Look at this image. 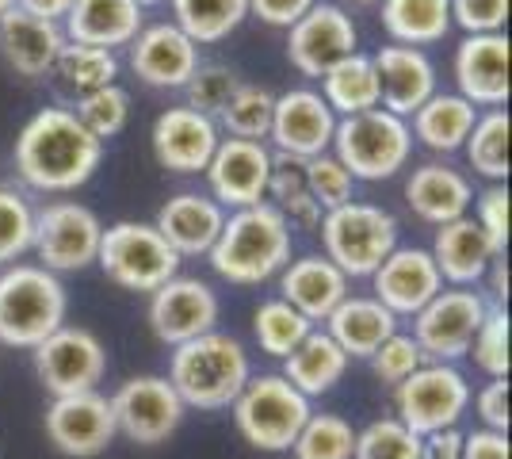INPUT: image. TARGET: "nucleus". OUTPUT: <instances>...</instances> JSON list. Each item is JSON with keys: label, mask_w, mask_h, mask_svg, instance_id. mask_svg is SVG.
<instances>
[{"label": "nucleus", "mask_w": 512, "mask_h": 459, "mask_svg": "<svg viewBox=\"0 0 512 459\" xmlns=\"http://www.w3.org/2000/svg\"><path fill=\"white\" fill-rule=\"evenodd\" d=\"M104 161V142L81 127L69 108H43L16 138V173L27 188L65 196L88 184Z\"/></svg>", "instance_id": "f257e3e1"}, {"label": "nucleus", "mask_w": 512, "mask_h": 459, "mask_svg": "<svg viewBox=\"0 0 512 459\" xmlns=\"http://www.w3.org/2000/svg\"><path fill=\"white\" fill-rule=\"evenodd\" d=\"M509 20V0H451V27L467 35H493Z\"/></svg>", "instance_id": "09e8293b"}, {"label": "nucleus", "mask_w": 512, "mask_h": 459, "mask_svg": "<svg viewBox=\"0 0 512 459\" xmlns=\"http://www.w3.org/2000/svg\"><path fill=\"white\" fill-rule=\"evenodd\" d=\"M35 241V211L16 188H0V264H16Z\"/></svg>", "instance_id": "37998d69"}, {"label": "nucleus", "mask_w": 512, "mask_h": 459, "mask_svg": "<svg viewBox=\"0 0 512 459\" xmlns=\"http://www.w3.org/2000/svg\"><path fill=\"white\" fill-rule=\"evenodd\" d=\"M8 8H16V0H0V16H4Z\"/></svg>", "instance_id": "13d9d810"}, {"label": "nucleus", "mask_w": 512, "mask_h": 459, "mask_svg": "<svg viewBox=\"0 0 512 459\" xmlns=\"http://www.w3.org/2000/svg\"><path fill=\"white\" fill-rule=\"evenodd\" d=\"M310 414V398L295 391L283 375H256L234 398L237 433L256 452H291Z\"/></svg>", "instance_id": "0eeeda50"}, {"label": "nucleus", "mask_w": 512, "mask_h": 459, "mask_svg": "<svg viewBox=\"0 0 512 459\" xmlns=\"http://www.w3.org/2000/svg\"><path fill=\"white\" fill-rule=\"evenodd\" d=\"M490 303L474 287H451L440 291L425 310L413 314V341L432 364H451L470 352V341L482 326Z\"/></svg>", "instance_id": "9b49d317"}, {"label": "nucleus", "mask_w": 512, "mask_h": 459, "mask_svg": "<svg viewBox=\"0 0 512 459\" xmlns=\"http://www.w3.org/2000/svg\"><path fill=\"white\" fill-rule=\"evenodd\" d=\"M237 85H241V77L230 66H199L192 81L184 85L188 108L207 115V119H218V111L226 108V100L234 96Z\"/></svg>", "instance_id": "49530a36"}, {"label": "nucleus", "mask_w": 512, "mask_h": 459, "mask_svg": "<svg viewBox=\"0 0 512 459\" xmlns=\"http://www.w3.org/2000/svg\"><path fill=\"white\" fill-rule=\"evenodd\" d=\"M314 329V322H306L295 306H287L283 299H272V303H260L253 314V333L256 345L276 356V360H287L291 352L306 341V333Z\"/></svg>", "instance_id": "58836bf2"}, {"label": "nucleus", "mask_w": 512, "mask_h": 459, "mask_svg": "<svg viewBox=\"0 0 512 459\" xmlns=\"http://www.w3.org/2000/svg\"><path fill=\"white\" fill-rule=\"evenodd\" d=\"M352 4H383V0H352Z\"/></svg>", "instance_id": "052dcab7"}, {"label": "nucleus", "mask_w": 512, "mask_h": 459, "mask_svg": "<svg viewBox=\"0 0 512 459\" xmlns=\"http://www.w3.org/2000/svg\"><path fill=\"white\" fill-rule=\"evenodd\" d=\"M16 8L27 12V16H39V20L62 23L73 8V0H16Z\"/></svg>", "instance_id": "6e6d98bb"}, {"label": "nucleus", "mask_w": 512, "mask_h": 459, "mask_svg": "<svg viewBox=\"0 0 512 459\" xmlns=\"http://www.w3.org/2000/svg\"><path fill=\"white\" fill-rule=\"evenodd\" d=\"M104 238V222L96 211L77 203V199H54L43 211H35V241L31 249L39 253L46 272H81L96 264Z\"/></svg>", "instance_id": "9d476101"}, {"label": "nucleus", "mask_w": 512, "mask_h": 459, "mask_svg": "<svg viewBox=\"0 0 512 459\" xmlns=\"http://www.w3.org/2000/svg\"><path fill=\"white\" fill-rule=\"evenodd\" d=\"M455 85L474 108L509 104V35H467L455 46Z\"/></svg>", "instance_id": "412c9836"}, {"label": "nucleus", "mask_w": 512, "mask_h": 459, "mask_svg": "<svg viewBox=\"0 0 512 459\" xmlns=\"http://www.w3.org/2000/svg\"><path fill=\"white\" fill-rule=\"evenodd\" d=\"M371 62L379 73V108L398 119H409L436 92V66L417 46H383Z\"/></svg>", "instance_id": "5701e85b"}, {"label": "nucleus", "mask_w": 512, "mask_h": 459, "mask_svg": "<svg viewBox=\"0 0 512 459\" xmlns=\"http://www.w3.org/2000/svg\"><path fill=\"white\" fill-rule=\"evenodd\" d=\"M356 46H360V31L341 4L318 0L295 27H287V62L302 77L321 81V73H329L341 58L356 54Z\"/></svg>", "instance_id": "4468645a"}, {"label": "nucleus", "mask_w": 512, "mask_h": 459, "mask_svg": "<svg viewBox=\"0 0 512 459\" xmlns=\"http://www.w3.org/2000/svg\"><path fill=\"white\" fill-rule=\"evenodd\" d=\"M54 69H58V77H62V85L69 88V92L88 96V92H96V88L115 85V77H119V58H115L111 50H100V46L69 43V39H65Z\"/></svg>", "instance_id": "4c0bfd02"}, {"label": "nucleus", "mask_w": 512, "mask_h": 459, "mask_svg": "<svg viewBox=\"0 0 512 459\" xmlns=\"http://www.w3.org/2000/svg\"><path fill=\"white\" fill-rule=\"evenodd\" d=\"M321 100L337 119L363 115V111L379 108V73L371 54H348L329 73H321Z\"/></svg>", "instance_id": "473e14b6"}, {"label": "nucleus", "mask_w": 512, "mask_h": 459, "mask_svg": "<svg viewBox=\"0 0 512 459\" xmlns=\"http://www.w3.org/2000/svg\"><path fill=\"white\" fill-rule=\"evenodd\" d=\"M367 360H371V372L379 375L383 383L398 387L402 379H409V375L425 364V352L417 349V341H413L409 333H390Z\"/></svg>", "instance_id": "de8ad7c7"}, {"label": "nucleus", "mask_w": 512, "mask_h": 459, "mask_svg": "<svg viewBox=\"0 0 512 459\" xmlns=\"http://www.w3.org/2000/svg\"><path fill=\"white\" fill-rule=\"evenodd\" d=\"M226 207H218L211 196L199 192H176L157 211V234L169 241L176 257H207L222 234Z\"/></svg>", "instance_id": "bb28decb"}, {"label": "nucleus", "mask_w": 512, "mask_h": 459, "mask_svg": "<svg viewBox=\"0 0 512 459\" xmlns=\"http://www.w3.org/2000/svg\"><path fill=\"white\" fill-rule=\"evenodd\" d=\"M35 372L54 398L62 394L96 391V383L107 372V352L100 337L85 326H62L35 345Z\"/></svg>", "instance_id": "ddd939ff"}, {"label": "nucleus", "mask_w": 512, "mask_h": 459, "mask_svg": "<svg viewBox=\"0 0 512 459\" xmlns=\"http://www.w3.org/2000/svg\"><path fill=\"white\" fill-rule=\"evenodd\" d=\"M153 4H165V0H138V8H153Z\"/></svg>", "instance_id": "bf43d9fd"}, {"label": "nucleus", "mask_w": 512, "mask_h": 459, "mask_svg": "<svg viewBox=\"0 0 512 459\" xmlns=\"http://www.w3.org/2000/svg\"><path fill=\"white\" fill-rule=\"evenodd\" d=\"M409 134L432 153H455L463 150L470 127L478 119V108L463 100L459 92H432L421 108L409 115Z\"/></svg>", "instance_id": "7c9ffc66"}, {"label": "nucleus", "mask_w": 512, "mask_h": 459, "mask_svg": "<svg viewBox=\"0 0 512 459\" xmlns=\"http://www.w3.org/2000/svg\"><path fill=\"white\" fill-rule=\"evenodd\" d=\"M207 261L230 284H264L291 261V226L272 203L241 207L234 215H226Z\"/></svg>", "instance_id": "f03ea898"}, {"label": "nucleus", "mask_w": 512, "mask_h": 459, "mask_svg": "<svg viewBox=\"0 0 512 459\" xmlns=\"http://www.w3.org/2000/svg\"><path fill=\"white\" fill-rule=\"evenodd\" d=\"M463 459H509V433L474 429L463 437Z\"/></svg>", "instance_id": "864d4df0"}, {"label": "nucleus", "mask_w": 512, "mask_h": 459, "mask_svg": "<svg viewBox=\"0 0 512 459\" xmlns=\"http://www.w3.org/2000/svg\"><path fill=\"white\" fill-rule=\"evenodd\" d=\"M268 176H272V150L264 142L245 138H222L207 165V188L218 207H256L268 196Z\"/></svg>", "instance_id": "dca6fc26"}, {"label": "nucleus", "mask_w": 512, "mask_h": 459, "mask_svg": "<svg viewBox=\"0 0 512 459\" xmlns=\"http://www.w3.org/2000/svg\"><path fill=\"white\" fill-rule=\"evenodd\" d=\"M486 276H493V295H497V299H509V268H505V253L490 264Z\"/></svg>", "instance_id": "4d7b16f0"}, {"label": "nucleus", "mask_w": 512, "mask_h": 459, "mask_svg": "<svg viewBox=\"0 0 512 459\" xmlns=\"http://www.w3.org/2000/svg\"><path fill=\"white\" fill-rule=\"evenodd\" d=\"M352 459H421V437L406 429L398 417L371 421L356 433V456Z\"/></svg>", "instance_id": "79ce46f5"}, {"label": "nucleus", "mask_w": 512, "mask_h": 459, "mask_svg": "<svg viewBox=\"0 0 512 459\" xmlns=\"http://www.w3.org/2000/svg\"><path fill=\"white\" fill-rule=\"evenodd\" d=\"M383 27L398 46L425 50L451 31V0H383Z\"/></svg>", "instance_id": "72a5a7b5"}, {"label": "nucleus", "mask_w": 512, "mask_h": 459, "mask_svg": "<svg viewBox=\"0 0 512 459\" xmlns=\"http://www.w3.org/2000/svg\"><path fill=\"white\" fill-rule=\"evenodd\" d=\"M65 39L69 43L100 46V50H119L130 46L142 31V8L138 0H73L65 16Z\"/></svg>", "instance_id": "c85d7f7f"}, {"label": "nucleus", "mask_w": 512, "mask_h": 459, "mask_svg": "<svg viewBox=\"0 0 512 459\" xmlns=\"http://www.w3.org/2000/svg\"><path fill=\"white\" fill-rule=\"evenodd\" d=\"M127 58L150 88H184L199 69V46L176 23H150L134 35Z\"/></svg>", "instance_id": "4be33fe9"}, {"label": "nucleus", "mask_w": 512, "mask_h": 459, "mask_svg": "<svg viewBox=\"0 0 512 459\" xmlns=\"http://www.w3.org/2000/svg\"><path fill=\"white\" fill-rule=\"evenodd\" d=\"M474 222L486 230V238L505 253L509 245V188L505 184H490L482 196H478V215Z\"/></svg>", "instance_id": "8fccbe9b"}, {"label": "nucleus", "mask_w": 512, "mask_h": 459, "mask_svg": "<svg viewBox=\"0 0 512 459\" xmlns=\"http://www.w3.org/2000/svg\"><path fill=\"white\" fill-rule=\"evenodd\" d=\"M470 356L490 379H509V314L501 306L486 310L482 326L470 341Z\"/></svg>", "instance_id": "a18cd8bd"}, {"label": "nucleus", "mask_w": 512, "mask_h": 459, "mask_svg": "<svg viewBox=\"0 0 512 459\" xmlns=\"http://www.w3.org/2000/svg\"><path fill=\"white\" fill-rule=\"evenodd\" d=\"M272 108L276 96L264 85H249L241 81L234 88V96L226 100V108L218 111V131H226L230 138H245V142H264L268 127H272Z\"/></svg>", "instance_id": "e433bc0d"}, {"label": "nucleus", "mask_w": 512, "mask_h": 459, "mask_svg": "<svg viewBox=\"0 0 512 459\" xmlns=\"http://www.w3.org/2000/svg\"><path fill=\"white\" fill-rule=\"evenodd\" d=\"M318 0H249V16L264 20L268 27H295Z\"/></svg>", "instance_id": "603ef678"}, {"label": "nucleus", "mask_w": 512, "mask_h": 459, "mask_svg": "<svg viewBox=\"0 0 512 459\" xmlns=\"http://www.w3.org/2000/svg\"><path fill=\"white\" fill-rule=\"evenodd\" d=\"M302 173H306V192L314 196L321 211H333V207H341V203L352 199L356 180H352V173L344 169L333 153H318V157L302 161Z\"/></svg>", "instance_id": "c03bdc74"}, {"label": "nucleus", "mask_w": 512, "mask_h": 459, "mask_svg": "<svg viewBox=\"0 0 512 459\" xmlns=\"http://www.w3.org/2000/svg\"><path fill=\"white\" fill-rule=\"evenodd\" d=\"M172 16L195 46L222 43L249 20V0H172Z\"/></svg>", "instance_id": "f704fd0d"}, {"label": "nucleus", "mask_w": 512, "mask_h": 459, "mask_svg": "<svg viewBox=\"0 0 512 459\" xmlns=\"http://www.w3.org/2000/svg\"><path fill=\"white\" fill-rule=\"evenodd\" d=\"M474 406H478V417H482L486 429L509 433V379H490V383L478 391Z\"/></svg>", "instance_id": "3c124183"}, {"label": "nucleus", "mask_w": 512, "mask_h": 459, "mask_svg": "<svg viewBox=\"0 0 512 459\" xmlns=\"http://www.w3.org/2000/svg\"><path fill=\"white\" fill-rule=\"evenodd\" d=\"M406 203L409 211L428 226H444L467 215L474 203V188L459 169L440 165V161H425L417 165L406 180Z\"/></svg>", "instance_id": "cd10ccee"}, {"label": "nucleus", "mask_w": 512, "mask_h": 459, "mask_svg": "<svg viewBox=\"0 0 512 459\" xmlns=\"http://www.w3.org/2000/svg\"><path fill=\"white\" fill-rule=\"evenodd\" d=\"M318 234L325 257L337 264L348 280L371 276L398 249V219L383 207L360 203V199H348L341 207L325 211Z\"/></svg>", "instance_id": "423d86ee"}, {"label": "nucleus", "mask_w": 512, "mask_h": 459, "mask_svg": "<svg viewBox=\"0 0 512 459\" xmlns=\"http://www.w3.org/2000/svg\"><path fill=\"white\" fill-rule=\"evenodd\" d=\"M62 46H65L62 23L27 16L20 8H8L0 16V54H4L8 69H16L27 81L46 77L54 69V62H58Z\"/></svg>", "instance_id": "a878e982"}, {"label": "nucleus", "mask_w": 512, "mask_h": 459, "mask_svg": "<svg viewBox=\"0 0 512 459\" xmlns=\"http://www.w3.org/2000/svg\"><path fill=\"white\" fill-rule=\"evenodd\" d=\"M348 372V356L341 352V345L321 333V329H310L306 341L299 349L283 360V379L295 387L306 398H318V394H329Z\"/></svg>", "instance_id": "2f4dec72"}, {"label": "nucleus", "mask_w": 512, "mask_h": 459, "mask_svg": "<svg viewBox=\"0 0 512 459\" xmlns=\"http://www.w3.org/2000/svg\"><path fill=\"white\" fill-rule=\"evenodd\" d=\"M150 142H153V157H157L161 169L180 176H195V173H207L222 134H218L214 119H207V115H199V111H192L184 104V108H169L157 115Z\"/></svg>", "instance_id": "6ab92c4d"}, {"label": "nucleus", "mask_w": 512, "mask_h": 459, "mask_svg": "<svg viewBox=\"0 0 512 459\" xmlns=\"http://www.w3.org/2000/svg\"><path fill=\"white\" fill-rule=\"evenodd\" d=\"M62 280L43 264H8L0 272V341L12 349H35L65 326Z\"/></svg>", "instance_id": "20e7f679"}, {"label": "nucleus", "mask_w": 512, "mask_h": 459, "mask_svg": "<svg viewBox=\"0 0 512 459\" xmlns=\"http://www.w3.org/2000/svg\"><path fill=\"white\" fill-rule=\"evenodd\" d=\"M470 406L467 375L451 364H432L425 360L417 372L394 387V410L398 421L413 429L417 437L436 433V429H455L459 417Z\"/></svg>", "instance_id": "1a4fd4ad"}, {"label": "nucleus", "mask_w": 512, "mask_h": 459, "mask_svg": "<svg viewBox=\"0 0 512 459\" xmlns=\"http://www.w3.org/2000/svg\"><path fill=\"white\" fill-rule=\"evenodd\" d=\"M184 402L165 375H134L111 394L115 429L134 444H165L184 421Z\"/></svg>", "instance_id": "f8f14e48"}, {"label": "nucleus", "mask_w": 512, "mask_h": 459, "mask_svg": "<svg viewBox=\"0 0 512 459\" xmlns=\"http://www.w3.org/2000/svg\"><path fill=\"white\" fill-rule=\"evenodd\" d=\"M371 284H375V299H379L394 318H398V314L413 318L417 310H425V306L444 291V280H440V272H436V261H432V253L421 249V245H398V249L371 272Z\"/></svg>", "instance_id": "aec40b11"}, {"label": "nucleus", "mask_w": 512, "mask_h": 459, "mask_svg": "<svg viewBox=\"0 0 512 459\" xmlns=\"http://www.w3.org/2000/svg\"><path fill=\"white\" fill-rule=\"evenodd\" d=\"M96 264L104 268V276L111 284L127 287V291H142L153 295L161 284H169L180 272V257L172 253V245L153 222H115L104 226L100 238V253Z\"/></svg>", "instance_id": "6e6552de"}, {"label": "nucleus", "mask_w": 512, "mask_h": 459, "mask_svg": "<svg viewBox=\"0 0 512 459\" xmlns=\"http://www.w3.org/2000/svg\"><path fill=\"white\" fill-rule=\"evenodd\" d=\"M432 261H436V272L440 280H448L455 287H474L486 280L490 264L501 257V249L486 238V230L478 222L463 215L455 222H444L436 226V238H432Z\"/></svg>", "instance_id": "393cba45"}, {"label": "nucleus", "mask_w": 512, "mask_h": 459, "mask_svg": "<svg viewBox=\"0 0 512 459\" xmlns=\"http://www.w3.org/2000/svg\"><path fill=\"white\" fill-rule=\"evenodd\" d=\"M325 333L341 345V352L352 356H371V352L383 345L390 333H398V318L386 310L375 295H348L329 318H325Z\"/></svg>", "instance_id": "c756f323"}, {"label": "nucleus", "mask_w": 512, "mask_h": 459, "mask_svg": "<svg viewBox=\"0 0 512 459\" xmlns=\"http://www.w3.org/2000/svg\"><path fill=\"white\" fill-rule=\"evenodd\" d=\"M509 131V111L490 108L486 115L474 119L467 142H463L470 169L478 176H486L490 184H505L509 180Z\"/></svg>", "instance_id": "c9c22d12"}, {"label": "nucleus", "mask_w": 512, "mask_h": 459, "mask_svg": "<svg viewBox=\"0 0 512 459\" xmlns=\"http://www.w3.org/2000/svg\"><path fill=\"white\" fill-rule=\"evenodd\" d=\"M218 322V295L211 284L195 276H172L150 295V329L161 345H184L203 333H211Z\"/></svg>", "instance_id": "f3484780"}, {"label": "nucleus", "mask_w": 512, "mask_h": 459, "mask_svg": "<svg viewBox=\"0 0 512 459\" xmlns=\"http://www.w3.org/2000/svg\"><path fill=\"white\" fill-rule=\"evenodd\" d=\"M115 433L119 429H115V414H111V398H104L100 391L62 394L46 410V437L69 459L100 456L115 440Z\"/></svg>", "instance_id": "2eb2a0df"}, {"label": "nucleus", "mask_w": 512, "mask_h": 459, "mask_svg": "<svg viewBox=\"0 0 512 459\" xmlns=\"http://www.w3.org/2000/svg\"><path fill=\"white\" fill-rule=\"evenodd\" d=\"M333 131H337V115L321 100V92H314V88H291V92L276 96L268 138H272V146L283 157L310 161L318 153H329Z\"/></svg>", "instance_id": "a211bd4d"}, {"label": "nucleus", "mask_w": 512, "mask_h": 459, "mask_svg": "<svg viewBox=\"0 0 512 459\" xmlns=\"http://www.w3.org/2000/svg\"><path fill=\"white\" fill-rule=\"evenodd\" d=\"M77 119H81V127H85L92 138H115V134L127 127L130 119V92L119 85H107V88H96V92H88V96H77V111H73Z\"/></svg>", "instance_id": "a19ab883"}, {"label": "nucleus", "mask_w": 512, "mask_h": 459, "mask_svg": "<svg viewBox=\"0 0 512 459\" xmlns=\"http://www.w3.org/2000/svg\"><path fill=\"white\" fill-rule=\"evenodd\" d=\"M333 157L352 173V180H390L409 165L413 157V134L409 119H398L386 108H371L363 115L337 119L333 131Z\"/></svg>", "instance_id": "39448f33"}, {"label": "nucleus", "mask_w": 512, "mask_h": 459, "mask_svg": "<svg viewBox=\"0 0 512 459\" xmlns=\"http://www.w3.org/2000/svg\"><path fill=\"white\" fill-rule=\"evenodd\" d=\"M249 379H253L249 352L230 333L211 329V333L172 349L169 383L184 406H195V410L234 406V398Z\"/></svg>", "instance_id": "7ed1b4c3"}, {"label": "nucleus", "mask_w": 512, "mask_h": 459, "mask_svg": "<svg viewBox=\"0 0 512 459\" xmlns=\"http://www.w3.org/2000/svg\"><path fill=\"white\" fill-rule=\"evenodd\" d=\"M463 437L459 429H436L421 437V459H463Z\"/></svg>", "instance_id": "5fc2aeb1"}, {"label": "nucleus", "mask_w": 512, "mask_h": 459, "mask_svg": "<svg viewBox=\"0 0 512 459\" xmlns=\"http://www.w3.org/2000/svg\"><path fill=\"white\" fill-rule=\"evenodd\" d=\"M295 459H352L356 456V429L341 414H310L291 444Z\"/></svg>", "instance_id": "ea45409f"}, {"label": "nucleus", "mask_w": 512, "mask_h": 459, "mask_svg": "<svg viewBox=\"0 0 512 459\" xmlns=\"http://www.w3.org/2000/svg\"><path fill=\"white\" fill-rule=\"evenodd\" d=\"M279 299L295 306L306 322H325L348 299V276L325 253L287 261L279 272Z\"/></svg>", "instance_id": "b1692460"}]
</instances>
